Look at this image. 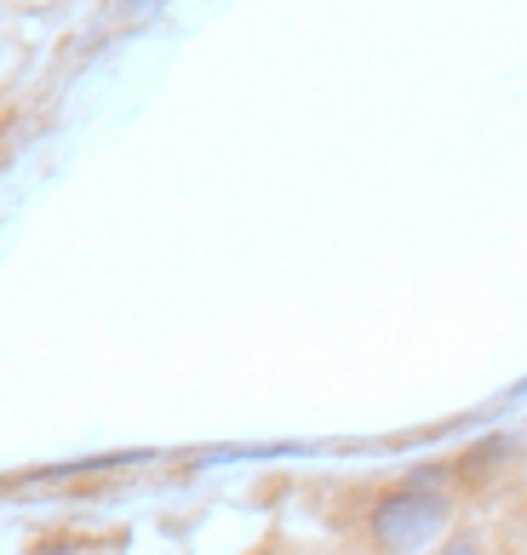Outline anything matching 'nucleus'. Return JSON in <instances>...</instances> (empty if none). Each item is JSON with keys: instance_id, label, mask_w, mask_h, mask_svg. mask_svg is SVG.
<instances>
[{"instance_id": "obj_1", "label": "nucleus", "mask_w": 527, "mask_h": 555, "mask_svg": "<svg viewBox=\"0 0 527 555\" xmlns=\"http://www.w3.org/2000/svg\"><path fill=\"white\" fill-rule=\"evenodd\" d=\"M453 516V499L436 487H396L384 492L378 509H373V544L390 550V555H419L430 550L441 532H448Z\"/></svg>"}, {"instance_id": "obj_2", "label": "nucleus", "mask_w": 527, "mask_h": 555, "mask_svg": "<svg viewBox=\"0 0 527 555\" xmlns=\"http://www.w3.org/2000/svg\"><path fill=\"white\" fill-rule=\"evenodd\" d=\"M35 555H80V550H75V544H40Z\"/></svg>"}]
</instances>
